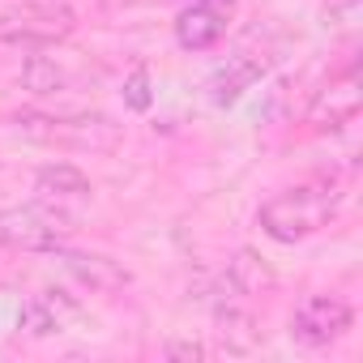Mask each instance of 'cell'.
Instances as JSON below:
<instances>
[{
    "mask_svg": "<svg viewBox=\"0 0 363 363\" xmlns=\"http://www.w3.org/2000/svg\"><path fill=\"white\" fill-rule=\"evenodd\" d=\"M342 197H346V193H342V179H337V175H312V179H303V184H295V189L274 193V197L257 210V223H261V231H265L269 240H278V244H299V240L325 231V227L337 218Z\"/></svg>",
    "mask_w": 363,
    "mask_h": 363,
    "instance_id": "6da1fadb",
    "label": "cell"
},
{
    "mask_svg": "<svg viewBox=\"0 0 363 363\" xmlns=\"http://www.w3.org/2000/svg\"><path fill=\"white\" fill-rule=\"evenodd\" d=\"M73 231H77L73 218L52 201H26V206L0 210V244L18 252H52L69 244Z\"/></svg>",
    "mask_w": 363,
    "mask_h": 363,
    "instance_id": "7a4b0ae2",
    "label": "cell"
},
{
    "mask_svg": "<svg viewBox=\"0 0 363 363\" xmlns=\"http://www.w3.org/2000/svg\"><path fill=\"white\" fill-rule=\"evenodd\" d=\"M18 128L39 141V145H60V150H116L120 145V124L107 116H43V111H22Z\"/></svg>",
    "mask_w": 363,
    "mask_h": 363,
    "instance_id": "3957f363",
    "label": "cell"
},
{
    "mask_svg": "<svg viewBox=\"0 0 363 363\" xmlns=\"http://www.w3.org/2000/svg\"><path fill=\"white\" fill-rule=\"evenodd\" d=\"M77 30V13L69 5H52V0H35V5H18L0 13V43L22 48V52H43Z\"/></svg>",
    "mask_w": 363,
    "mask_h": 363,
    "instance_id": "277c9868",
    "label": "cell"
},
{
    "mask_svg": "<svg viewBox=\"0 0 363 363\" xmlns=\"http://www.w3.org/2000/svg\"><path fill=\"white\" fill-rule=\"evenodd\" d=\"M354 325V312L346 299L337 295H308L295 312H291V337L308 350H325L333 346L346 329Z\"/></svg>",
    "mask_w": 363,
    "mask_h": 363,
    "instance_id": "5b68a950",
    "label": "cell"
},
{
    "mask_svg": "<svg viewBox=\"0 0 363 363\" xmlns=\"http://www.w3.org/2000/svg\"><path fill=\"white\" fill-rule=\"evenodd\" d=\"M359 107H363V90H359V69H354V60H346V69L337 73V77H329L316 94H312V103H308V128L312 133H333V128H342V124H350L354 116H359Z\"/></svg>",
    "mask_w": 363,
    "mask_h": 363,
    "instance_id": "8992f818",
    "label": "cell"
},
{
    "mask_svg": "<svg viewBox=\"0 0 363 363\" xmlns=\"http://www.w3.org/2000/svg\"><path fill=\"white\" fill-rule=\"evenodd\" d=\"M235 0H193L175 13V43L184 52H210L227 35Z\"/></svg>",
    "mask_w": 363,
    "mask_h": 363,
    "instance_id": "52a82bcc",
    "label": "cell"
},
{
    "mask_svg": "<svg viewBox=\"0 0 363 363\" xmlns=\"http://www.w3.org/2000/svg\"><path fill=\"white\" fill-rule=\"evenodd\" d=\"M274 60H278V56H269L265 48H261V52H235L227 65H218V69L206 77V99H210L214 107H231V103H240L244 90H252V86L269 73Z\"/></svg>",
    "mask_w": 363,
    "mask_h": 363,
    "instance_id": "ba28073f",
    "label": "cell"
},
{
    "mask_svg": "<svg viewBox=\"0 0 363 363\" xmlns=\"http://www.w3.org/2000/svg\"><path fill=\"white\" fill-rule=\"evenodd\" d=\"M77 286H86V291H94V295H116V291H124L128 282H133V274L120 265V261H111V257H103V252H77V248H52L48 252Z\"/></svg>",
    "mask_w": 363,
    "mask_h": 363,
    "instance_id": "9c48e42d",
    "label": "cell"
},
{
    "mask_svg": "<svg viewBox=\"0 0 363 363\" xmlns=\"http://www.w3.org/2000/svg\"><path fill=\"white\" fill-rule=\"evenodd\" d=\"M214 333H218L223 350H231V354H248V350L261 346V320H257V312L244 308V303H235V299H227V303L214 308Z\"/></svg>",
    "mask_w": 363,
    "mask_h": 363,
    "instance_id": "30bf717a",
    "label": "cell"
},
{
    "mask_svg": "<svg viewBox=\"0 0 363 363\" xmlns=\"http://www.w3.org/2000/svg\"><path fill=\"white\" fill-rule=\"evenodd\" d=\"M35 193L39 201H52V206H69V201H86L90 197V175L73 162H48L35 171Z\"/></svg>",
    "mask_w": 363,
    "mask_h": 363,
    "instance_id": "8fae6325",
    "label": "cell"
},
{
    "mask_svg": "<svg viewBox=\"0 0 363 363\" xmlns=\"http://www.w3.org/2000/svg\"><path fill=\"white\" fill-rule=\"evenodd\" d=\"M227 282L240 299H257V295H269L278 286V274L252 252V248H240L231 261H227Z\"/></svg>",
    "mask_w": 363,
    "mask_h": 363,
    "instance_id": "7c38bea8",
    "label": "cell"
},
{
    "mask_svg": "<svg viewBox=\"0 0 363 363\" xmlns=\"http://www.w3.org/2000/svg\"><path fill=\"white\" fill-rule=\"evenodd\" d=\"M18 329L30 333V337L56 333V329H60V299H52V291H48V295H30V299L22 303V312H18Z\"/></svg>",
    "mask_w": 363,
    "mask_h": 363,
    "instance_id": "4fadbf2b",
    "label": "cell"
},
{
    "mask_svg": "<svg viewBox=\"0 0 363 363\" xmlns=\"http://www.w3.org/2000/svg\"><path fill=\"white\" fill-rule=\"evenodd\" d=\"M22 86H26L30 94L48 99V94L65 90V69H60L52 56H26V65H22Z\"/></svg>",
    "mask_w": 363,
    "mask_h": 363,
    "instance_id": "5bb4252c",
    "label": "cell"
},
{
    "mask_svg": "<svg viewBox=\"0 0 363 363\" xmlns=\"http://www.w3.org/2000/svg\"><path fill=\"white\" fill-rule=\"evenodd\" d=\"M124 103H128L133 111H145V107L154 103V94H150V73H145V69H133V73H128V82H124Z\"/></svg>",
    "mask_w": 363,
    "mask_h": 363,
    "instance_id": "9a60e30c",
    "label": "cell"
},
{
    "mask_svg": "<svg viewBox=\"0 0 363 363\" xmlns=\"http://www.w3.org/2000/svg\"><path fill=\"white\" fill-rule=\"evenodd\" d=\"M359 22V0H329L325 5V26H354Z\"/></svg>",
    "mask_w": 363,
    "mask_h": 363,
    "instance_id": "2e32d148",
    "label": "cell"
},
{
    "mask_svg": "<svg viewBox=\"0 0 363 363\" xmlns=\"http://www.w3.org/2000/svg\"><path fill=\"white\" fill-rule=\"evenodd\" d=\"M210 350L201 342H167V359H206Z\"/></svg>",
    "mask_w": 363,
    "mask_h": 363,
    "instance_id": "e0dca14e",
    "label": "cell"
}]
</instances>
